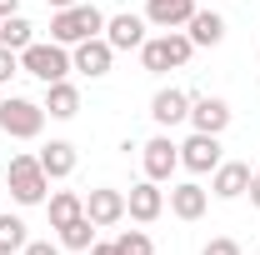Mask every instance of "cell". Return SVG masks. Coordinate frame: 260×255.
<instances>
[{
    "label": "cell",
    "instance_id": "1",
    "mask_svg": "<svg viewBox=\"0 0 260 255\" xmlns=\"http://www.w3.org/2000/svg\"><path fill=\"white\" fill-rule=\"evenodd\" d=\"M105 30V15H100L95 5H65V10H55V20H50V40L55 45H80V40H90V35Z\"/></svg>",
    "mask_w": 260,
    "mask_h": 255
},
{
    "label": "cell",
    "instance_id": "2",
    "mask_svg": "<svg viewBox=\"0 0 260 255\" xmlns=\"http://www.w3.org/2000/svg\"><path fill=\"white\" fill-rule=\"evenodd\" d=\"M195 55V40L185 30H165L155 40H145L140 45V65L150 70V75H160V70H175V65H185Z\"/></svg>",
    "mask_w": 260,
    "mask_h": 255
},
{
    "label": "cell",
    "instance_id": "3",
    "mask_svg": "<svg viewBox=\"0 0 260 255\" xmlns=\"http://www.w3.org/2000/svg\"><path fill=\"white\" fill-rule=\"evenodd\" d=\"M5 190L15 195V205H40L45 190H50V175L40 170V160H35V155H15V160H10V170H5Z\"/></svg>",
    "mask_w": 260,
    "mask_h": 255
},
{
    "label": "cell",
    "instance_id": "4",
    "mask_svg": "<svg viewBox=\"0 0 260 255\" xmlns=\"http://www.w3.org/2000/svg\"><path fill=\"white\" fill-rule=\"evenodd\" d=\"M45 125V105H35L25 95H10L0 100V135H10V140H35Z\"/></svg>",
    "mask_w": 260,
    "mask_h": 255
},
{
    "label": "cell",
    "instance_id": "5",
    "mask_svg": "<svg viewBox=\"0 0 260 255\" xmlns=\"http://www.w3.org/2000/svg\"><path fill=\"white\" fill-rule=\"evenodd\" d=\"M20 70L25 75H35V80H45V85H55V80H65L70 75V55H65V45H40V40H30L25 50H20Z\"/></svg>",
    "mask_w": 260,
    "mask_h": 255
},
{
    "label": "cell",
    "instance_id": "6",
    "mask_svg": "<svg viewBox=\"0 0 260 255\" xmlns=\"http://www.w3.org/2000/svg\"><path fill=\"white\" fill-rule=\"evenodd\" d=\"M110 60H115L110 40H105V35H90V40H80V45H75V55H70V70H80V75L100 80V75H110Z\"/></svg>",
    "mask_w": 260,
    "mask_h": 255
},
{
    "label": "cell",
    "instance_id": "7",
    "mask_svg": "<svg viewBox=\"0 0 260 255\" xmlns=\"http://www.w3.org/2000/svg\"><path fill=\"white\" fill-rule=\"evenodd\" d=\"M140 160H145V175H150V180H170L175 165H180V145H175L170 135H155V140L140 145Z\"/></svg>",
    "mask_w": 260,
    "mask_h": 255
},
{
    "label": "cell",
    "instance_id": "8",
    "mask_svg": "<svg viewBox=\"0 0 260 255\" xmlns=\"http://www.w3.org/2000/svg\"><path fill=\"white\" fill-rule=\"evenodd\" d=\"M180 165H185V170H195V175L215 170V165H220V135H205V130H195L190 140L180 145Z\"/></svg>",
    "mask_w": 260,
    "mask_h": 255
},
{
    "label": "cell",
    "instance_id": "9",
    "mask_svg": "<svg viewBox=\"0 0 260 255\" xmlns=\"http://www.w3.org/2000/svg\"><path fill=\"white\" fill-rule=\"evenodd\" d=\"M165 210V195H160V180H140V185H130V195H125V215L130 220H140V225H150L155 215Z\"/></svg>",
    "mask_w": 260,
    "mask_h": 255
},
{
    "label": "cell",
    "instance_id": "10",
    "mask_svg": "<svg viewBox=\"0 0 260 255\" xmlns=\"http://www.w3.org/2000/svg\"><path fill=\"white\" fill-rule=\"evenodd\" d=\"M195 130H205V135H220L230 125V105L220 95H190V115H185Z\"/></svg>",
    "mask_w": 260,
    "mask_h": 255
},
{
    "label": "cell",
    "instance_id": "11",
    "mask_svg": "<svg viewBox=\"0 0 260 255\" xmlns=\"http://www.w3.org/2000/svg\"><path fill=\"white\" fill-rule=\"evenodd\" d=\"M105 40H110V50H140L145 45V15H130V10L110 15L105 20Z\"/></svg>",
    "mask_w": 260,
    "mask_h": 255
},
{
    "label": "cell",
    "instance_id": "12",
    "mask_svg": "<svg viewBox=\"0 0 260 255\" xmlns=\"http://www.w3.org/2000/svg\"><path fill=\"white\" fill-rule=\"evenodd\" d=\"M210 190L220 195V200L245 195V190H250V165H240V160H220V165L210 170Z\"/></svg>",
    "mask_w": 260,
    "mask_h": 255
},
{
    "label": "cell",
    "instance_id": "13",
    "mask_svg": "<svg viewBox=\"0 0 260 255\" xmlns=\"http://www.w3.org/2000/svg\"><path fill=\"white\" fill-rule=\"evenodd\" d=\"M85 215H90L95 225H115V220H125V195L110 190V185H95V190L85 195Z\"/></svg>",
    "mask_w": 260,
    "mask_h": 255
},
{
    "label": "cell",
    "instance_id": "14",
    "mask_svg": "<svg viewBox=\"0 0 260 255\" xmlns=\"http://www.w3.org/2000/svg\"><path fill=\"white\" fill-rule=\"evenodd\" d=\"M195 10V0H150L145 5V20L150 25H160V30H185V20H190Z\"/></svg>",
    "mask_w": 260,
    "mask_h": 255
},
{
    "label": "cell",
    "instance_id": "15",
    "mask_svg": "<svg viewBox=\"0 0 260 255\" xmlns=\"http://www.w3.org/2000/svg\"><path fill=\"white\" fill-rule=\"evenodd\" d=\"M150 115H155V125H180L185 115H190V95L185 90H155V100H150Z\"/></svg>",
    "mask_w": 260,
    "mask_h": 255
},
{
    "label": "cell",
    "instance_id": "16",
    "mask_svg": "<svg viewBox=\"0 0 260 255\" xmlns=\"http://www.w3.org/2000/svg\"><path fill=\"white\" fill-rule=\"evenodd\" d=\"M205 205H210V195L200 190L195 180H185V185H170V210H175L180 220H200V215H205Z\"/></svg>",
    "mask_w": 260,
    "mask_h": 255
},
{
    "label": "cell",
    "instance_id": "17",
    "mask_svg": "<svg viewBox=\"0 0 260 255\" xmlns=\"http://www.w3.org/2000/svg\"><path fill=\"white\" fill-rule=\"evenodd\" d=\"M185 35H190L195 45H220V40H225V15H215V10H195L190 20H185Z\"/></svg>",
    "mask_w": 260,
    "mask_h": 255
},
{
    "label": "cell",
    "instance_id": "18",
    "mask_svg": "<svg viewBox=\"0 0 260 255\" xmlns=\"http://www.w3.org/2000/svg\"><path fill=\"white\" fill-rule=\"evenodd\" d=\"M45 115H55V120H70V115H80V90H75L70 80H55V85H45Z\"/></svg>",
    "mask_w": 260,
    "mask_h": 255
},
{
    "label": "cell",
    "instance_id": "19",
    "mask_svg": "<svg viewBox=\"0 0 260 255\" xmlns=\"http://www.w3.org/2000/svg\"><path fill=\"white\" fill-rule=\"evenodd\" d=\"M35 160H40V170H45L50 180H65V175L75 170V145H70V140H50Z\"/></svg>",
    "mask_w": 260,
    "mask_h": 255
},
{
    "label": "cell",
    "instance_id": "20",
    "mask_svg": "<svg viewBox=\"0 0 260 255\" xmlns=\"http://www.w3.org/2000/svg\"><path fill=\"white\" fill-rule=\"evenodd\" d=\"M45 210H50V230H60V225H70V220H80V215H85V195L55 190L50 200H45Z\"/></svg>",
    "mask_w": 260,
    "mask_h": 255
},
{
    "label": "cell",
    "instance_id": "21",
    "mask_svg": "<svg viewBox=\"0 0 260 255\" xmlns=\"http://www.w3.org/2000/svg\"><path fill=\"white\" fill-rule=\"evenodd\" d=\"M30 40H35V25L25 20V15H20V10L0 20V45H10V50H25Z\"/></svg>",
    "mask_w": 260,
    "mask_h": 255
},
{
    "label": "cell",
    "instance_id": "22",
    "mask_svg": "<svg viewBox=\"0 0 260 255\" xmlns=\"http://www.w3.org/2000/svg\"><path fill=\"white\" fill-rule=\"evenodd\" d=\"M60 245H65V250H90V245H95V220L80 215V220L60 225Z\"/></svg>",
    "mask_w": 260,
    "mask_h": 255
},
{
    "label": "cell",
    "instance_id": "23",
    "mask_svg": "<svg viewBox=\"0 0 260 255\" xmlns=\"http://www.w3.org/2000/svg\"><path fill=\"white\" fill-rule=\"evenodd\" d=\"M115 255H155V245H150L145 230H120L115 235Z\"/></svg>",
    "mask_w": 260,
    "mask_h": 255
},
{
    "label": "cell",
    "instance_id": "24",
    "mask_svg": "<svg viewBox=\"0 0 260 255\" xmlns=\"http://www.w3.org/2000/svg\"><path fill=\"white\" fill-rule=\"evenodd\" d=\"M0 245L10 255L25 250V220H20V215H0Z\"/></svg>",
    "mask_w": 260,
    "mask_h": 255
},
{
    "label": "cell",
    "instance_id": "25",
    "mask_svg": "<svg viewBox=\"0 0 260 255\" xmlns=\"http://www.w3.org/2000/svg\"><path fill=\"white\" fill-rule=\"evenodd\" d=\"M200 255H240V245L230 240V235H215V240H205V250Z\"/></svg>",
    "mask_w": 260,
    "mask_h": 255
},
{
    "label": "cell",
    "instance_id": "26",
    "mask_svg": "<svg viewBox=\"0 0 260 255\" xmlns=\"http://www.w3.org/2000/svg\"><path fill=\"white\" fill-rule=\"evenodd\" d=\"M20 70V50H10V45H0V80H10Z\"/></svg>",
    "mask_w": 260,
    "mask_h": 255
},
{
    "label": "cell",
    "instance_id": "27",
    "mask_svg": "<svg viewBox=\"0 0 260 255\" xmlns=\"http://www.w3.org/2000/svg\"><path fill=\"white\" fill-rule=\"evenodd\" d=\"M20 255H60V250H55L50 240H25V250H20Z\"/></svg>",
    "mask_w": 260,
    "mask_h": 255
},
{
    "label": "cell",
    "instance_id": "28",
    "mask_svg": "<svg viewBox=\"0 0 260 255\" xmlns=\"http://www.w3.org/2000/svg\"><path fill=\"white\" fill-rule=\"evenodd\" d=\"M245 195H250V205H260V175H250V190Z\"/></svg>",
    "mask_w": 260,
    "mask_h": 255
},
{
    "label": "cell",
    "instance_id": "29",
    "mask_svg": "<svg viewBox=\"0 0 260 255\" xmlns=\"http://www.w3.org/2000/svg\"><path fill=\"white\" fill-rule=\"evenodd\" d=\"M15 10H20V0H0V20H5V15H15Z\"/></svg>",
    "mask_w": 260,
    "mask_h": 255
},
{
    "label": "cell",
    "instance_id": "30",
    "mask_svg": "<svg viewBox=\"0 0 260 255\" xmlns=\"http://www.w3.org/2000/svg\"><path fill=\"white\" fill-rule=\"evenodd\" d=\"M90 255H115V245H100V240H95V245H90Z\"/></svg>",
    "mask_w": 260,
    "mask_h": 255
},
{
    "label": "cell",
    "instance_id": "31",
    "mask_svg": "<svg viewBox=\"0 0 260 255\" xmlns=\"http://www.w3.org/2000/svg\"><path fill=\"white\" fill-rule=\"evenodd\" d=\"M45 5H55V10H65V5H75V0H45Z\"/></svg>",
    "mask_w": 260,
    "mask_h": 255
},
{
    "label": "cell",
    "instance_id": "32",
    "mask_svg": "<svg viewBox=\"0 0 260 255\" xmlns=\"http://www.w3.org/2000/svg\"><path fill=\"white\" fill-rule=\"evenodd\" d=\"M0 255H10V250H5V245H0Z\"/></svg>",
    "mask_w": 260,
    "mask_h": 255
}]
</instances>
